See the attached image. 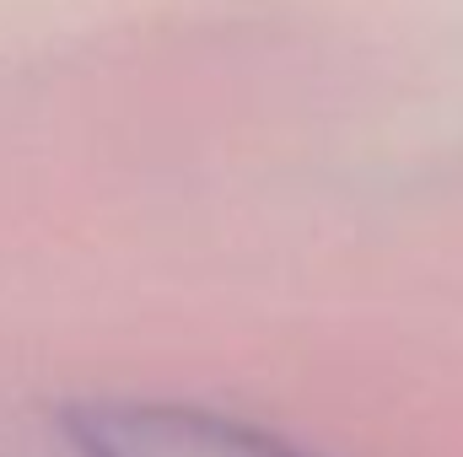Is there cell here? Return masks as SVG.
Here are the masks:
<instances>
[{
  "instance_id": "cell-1",
  "label": "cell",
  "mask_w": 463,
  "mask_h": 457,
  "mask_svg": "<svg viewBox=\"0 0 463 457\" xmlns=\"http://www.w3.org/2000/svg\"><path fill=\"white\" fill-rule=\"evenodd\" d=\"M65 425L81 457H307L259 425L189 404H81Z\"/></svg>"
}]
</instances>
